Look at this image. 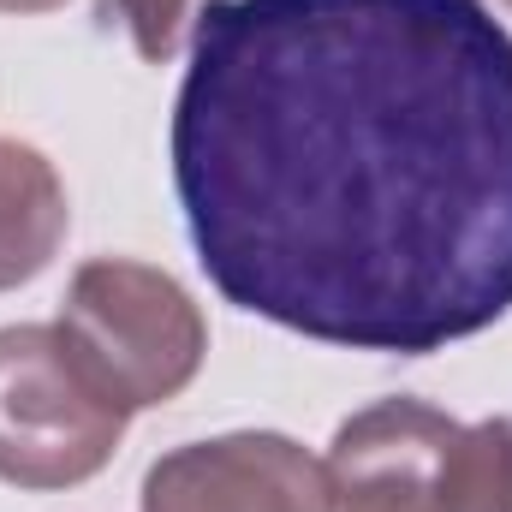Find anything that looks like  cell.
<instances>
[{"label":"cell","mask_w":512,"mask_h":512,"mask_svg":"<svg viewBox=\"0 0 512 512\" xmlns=\"http://www.w3.org/2000/svg\"><path fill=\"white\" fill-rule=\"evenodd\" d=\"M459 423L423 399H382L328 447L334 512H435V477Z\"/></svg>","instance_id":"5"},{"label":"cell","mask_w":512,"mask_h":512,"mask_svg":"<svg viewBox=\"0 0 512 512\" xmlns=\"http://www.w3.org/2000/svg\"><path fill=\"white\" fill-rule=\"evenodd\" d=\"M66 239V185L30 143L0 137V292L36 280Z\"/></svg>","instance_id":"6"},{"label":"cell","mask_w":512,"mask_h":512,"mask_svg":"<svg viewBox=\"0 0 512 512\" xmlns=\"http://www.w3.org/2000/svg\"><path fill=\"white\" fill-rule=\"evenodd\" d=\"M66 0H0V12H54Z\"/></svg>","instance_id":"9"},{"label":"cell","mask_w":512,"mask_h":512,"mask_svg":"<svg viewBox=\"0 0 512 512\" xmlns=\"http://www.w3.org/2000/svg\"><path fill=\"white\" fill-rule=\"evenodd\" d=\"M54 328L84 364V376L120 411L173 399L209 352V328L191 292L173 274L131 256L84 262L66 286Z\"/></svg>","instance_id":"2"},{"label":"cell","mask_w":512,"mask_h":512,"mask_svg":"<svg viewBox=\"0 0 512 512\" xmlns=\"http://www.w3.org/2000/svg\"><path fill=\"white\" fill-rule=\"evenodd\" d=\"M126 417L84 376L60 328H0V483H90L114 459Z\"/></svg>","instance_id":"3"},{"label":"cell","mask_w":512,"mask_h":512,"mask_svg":"<svg viewBox=\"0 0 512 512\" xmlns=\"http://www.w3.org/2000/svg\"><path fill=\"white\" fill-rule=\"evenodd\" d=\"M507 6H512V0H507Z\"/></svg>","instance_id":"10"},{"label":"cell","mask_w":512,"mask_h":512,"mask_svg":"<svg viewBox=\"0 0 512 512\" xmlns=\"http://www.w3.org/2000/svg\"><path fill=\"white\" fill-rule=\"evenodd\" d=\"M173 185L227 304L423 358L512 310V36L483 0H209Z\"/></svg>","instance_id":"1"},{"label":"cell","mask_w":512,"mask_h":512,"mask_svg":"<svg viewBox=\"0 0 512 512\" xmlns=\"http://www.w3.org/2000/svg\"><path fill=\"white\" fill-rule=\"evenodd\" d=\"M143 512H334L328 465L286 435H221L167 453Z\"/></svg>","instance_id":"4"},{"label":"cell","mask_w":512,"mask_h":512,"mask_svg":"<svg viewBox=\"0 0 512 512\" xmlns=\"http://www.w3.org/2000/svg\"><path fill=\"white\" fill-rule=\"evenodd\" d=\"M435 512H512V417L459 423L435 477Z\"/></svg>","instance_id":"7"},{"label":"cell","mask_w":512,"mask_h":512,"mask_svg":"<svg viewBox=\"0 0 512 512\" xmlns=\"http://www.w3.org/2000/svg\"><path fill=\"white\" fill-rule=\"evenodd\" d=\"M114 12L126 18L137 54L161 66V60H173V48H179V30H185V18H191V0H114Z\"/></svg>","instance_id":"8"}]
</instances>
